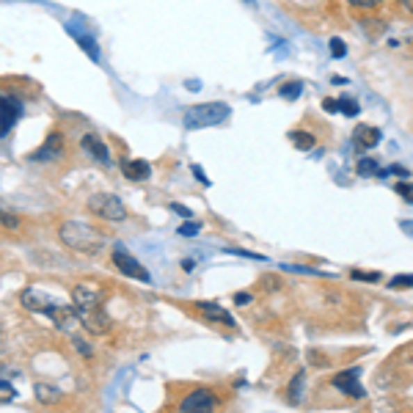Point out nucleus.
Masks as SVG:
<instances>
[{"label":"nucleus","mask_w":413,"mask_h":413,"mask_svg":"<svg viewBox=\"0 0 413 413\" xmlns=\"http://www.w3.org/2000/svg\"><path fill=\"white\" fill-rule=\"evenodd\" d=\"M199 229H202V226H199L196 220H188V223H182L177 232H179L182 237H196V234H199Z\"/></svg>","instance_id":"b1692460"},{"label":"nucleus","mask_w":413,"mask_h":413,"mask_svg":"<svg viewBox=\"0 0 413 413\" xmlns=\"http://www.w3.org/2000/svg\"><path fill=\"white\" fill-rule=\"evenodd\" d=\"M234 303H237V306H245V303H251V295H248V292H237V295H234Z\"/></svg>","instance_id":"473e14b6"},{"label":"nucleus","mask_w":413,"mask_h":413,"mask_svg":"<svg viewBox=\"0 0 413 413\" xmlns=\"http://www.w3.org/2000/svg\"><path fill=\"white\" fill-rule=\"evenodd\" d=\"M218 405V397L209 391V389H196V391H191L182 403H179V411L182 413H191V411H212Z\"/></svg>","instance_id":"6e6552de"},{"label":"nucleus","mask_w":413,"mask_h":413,"mask_svg":"<svg viewBox=\"0 0 413 413\" xmlns=\"http://www.w3.org/2000/svg\"><path fill=\"white\" fill-rule=\"evenodd\" d=\"M58 237L61 243L69 245L72 251L77 254H86V257H97L105 251V234L88 223H80V220H67L61 229H58Z\"/></svg>","instance_id":"7ed1b4c3"},{"label":"nucleus","mask_w":413,"mask_h":413,"mask_svg":"<svg viewBox=\"0 0 413 413\" xmlns=\"http://www.w3.org/2000/svg\"><path fill=\"white\" fill-rule=\"evenodd\" d=\"M193 174H196V177H199V179H202V182L206 185V177L202 174V165H193Z\"/></svg>","instance_id":"e433bc0d"},{"label":"nucleus","mask_w":413,"mask_h":413,"mask_svg":"<svg viewBox=\"0 0 413 413\" xmlns=\"http://www.w3.org/2000/svg\"><path fill=\"white\" fill-rule=\"evenodd\" d=\"M72 344H74V350H77V353H83V355H91V347L83 342L80 337H74V334H72Z\"/></svg>","instance_id":"c756f323"},{"label":"nucleus","mask_w":413,"mask_h":413,"mask_svg":"<svg viewBox=\"0 0 413 413\" xmlns=\"http://www.w3.org/2000/svg\"><path fill=\"white\" fill-rule=\"evenodd\" d=\"M380 143V130L378 127H369V124H358L355 133H353V146L355 149H369V146H378Z\"/></svg>","instance_id":"4468645a"},{"label":"nucleus","mask_w":413,"mask_h":413,"mask_svg":"<svg viewBox=\"0 0 413 413\" xmlns=\"http://www.w3.org/2000/svg\"><path fill=\"white\" fill-rule=\"evenodd\" d=\"M182 268H185V270H193V268H196V262H191V259H185V262H182Z\"/></svg>","instance_id":"4c0bfd02"},{"label":"nucleus","mask_w":413,"mask_h":413,"mask_svg":"<svg viewBox=\"0 0 413 413\" xmlns=\"http://www.w3.org/2000/svg\"><path fill=\"white\" fill-rule=\"evenodd\" d=\"M229 105L226 102H204V105H196L185 113V127L188 130H202V127H215V124H223L229 119Z\"/></svg>","instance_id":"20e7f679"},{"label":"nucleus","mask_w":413,"mask_h":413,"mask_svg":"<svg viewBox=\"0 0 413 413\" xmlns=\"http://www.w3.org/2000/svg\"><path fill=\"white\" fill-rule=\"evenodd\" d=\"M171 212H177V215H182V218H191L193 212L188 209V206H182V204H171Z\"/></svg>","instance_id":"72a5a7b5"},{"label":"nucleus","mask_w":413,"mask_h":413,"mask_svg":"<svg viewBox=\"0 0 413 413\" xmlns=\"http://www.w3.org/2000/svg\"><path fill=\"white\" fill-rule=\"evenodd\" d=\"M14 397H17V389L6 380V369L0 366V403H11Z\"/></svg>","instance_id":"f3484780"},{"label":"nucleus","mask_w":413,"mask_h":413,"mask_svg":"<svg viewBox=\"0 0 413 413\" xmlns=\"http://www.w3.org/2000/svg\"><path fill=\"white\" fill-rule=\"evenodd\" d=\"M413 286V273H403L391 278V289H411Z\"/></svg>","instance_id":"4be33fe9"},{"label":"nucleus","mask_w":413,"mask_h":413,"mask_svg":"<svg viewBox=\"0 0 413 413\" xmlns=\"http://www.w3.org/2000/svg\"><path fill=\"white\" fill-rule=\"evenodd\" d=\"M113 265L119 268V273H124L127 278H136V281H143V284H149V281H152V273H149V270L138 262L127 248H122V245H116V248H113Z\"/></svg>","instance_id":"423d86ee"},{"label":"nucleus","mask_w":413,"mask_h":413,"mask_svg":"<svg viewBox=\"0 0 413 413\" xmlns=\"http://www.w3.org/2000/svg\"><path fill=\"white\" fill-rule=\"evenodd\" d=\"M353 278H358V281H369V284H375V281H380V273H364V270H353Z\"/></svg>","instance_id":"cd10ccee"},{"label":"nucleus","mask_w":413,"mask_h":413,"mask_svg":"<svg viewBox=\"0 0 413 413\" xmlns=\"http://www.w3.org/2000/svg\"><path fill=\"white\" fill-rule=\"evenodd\" d=\"M53 386H36V397L42 400V403H56V400H61V391H50Z\"/></svg>","instance_id":"6ab92c4d"},{"label":"nucleus","mask_w":413,"mask_h":413,"mask_svg":"<svg viewBox=\"0 0 413 413\" xmlns=\"http://www.w3.org/2000/svg\"><path fill=\"white\" fill-rule=\"evenodd\" d=\"M400 226H403V229H405V232L413 237V220H400Z\"/></svg>","instance_id":"f704fd0d"},{"label":"nucleus","mask_w":413,"mask_h":413,"mask_svg":"<svg viewBox=\"0 0 413 413\" xmlns=\"http://www.w3.org/2000/svg\"><path fill=\"white\" fill-rule=\"evenodd\" d=\"M122 174H124L130 182H143V179H149L152 165H149L146 160H122Z\"/></svg>","instance_id":"2eb2a0df"},{"label":"nucleus","mask_w":413,"mask_h":413,"mask_svg":"<svg viewBox=\"0 0 413 413\" xmlns=\"http://www.w3.org/2000/svg\"><path fill=\"white\" fill-rule=\"evenodd\" d=\"M380 177H386V174H397V177H408V168H403V165H391V168H386V171H378Z\"/></svg>","instance_id":"7c9ffc66"},{"label":"nucleus","mask_w":413,"mask_h":413,"mask_svg":"<svg viewBox=\"0 0 413 413\" xmlns=\"http://www.w3.org/2000/svg\"><path fill=\"white\" fill-rule=\"evenodd\" d=\"M300 91H303V83H300V80H292V83H286V86L278 88V94H281L284 99H295V97H300Z\"/></svg>","instance_id":"a211bd4d"},{"label":"nucleus","mask_w":413,"mask_h":413,"mask_svg":"<svg viewBox=\"0 0 413 413\" xmlns=\"http://www.w3.org/2000/svg\"><path fill=\"white\" fill-rule=\"evenodd\" d=\"M334 389H339L342 394H350V397L361 400V397H364V386L358 383V369L353 366V369H347V372L334 375Z\"/></svg>","instance_id":"9d476101"},{"label":"nucleus","mask_w":413,"mask_h":413,"mask_svg":"<svg viewBox=\"0 0 413 413\" xmlns=\"http://www.w3.org/2000/svg\"><path fill=\"white\" fill-rule=\"evenodd\" d=\"M61 152H64V138H61V133H50V136L44 138L42 149L31 154V160H56V157H61Z\"/></svg>","instance_id":"f8f14e48"},{"label":"nucleus","mask_w":413,"mask_h":413,"mask_svg":"<svg viewBox=\"0 0 413 413\" xmlns=\"http://www.w3.org/2000/svg\"><path fill=\"white\" fill-rule=\"evenodd\" d=\"M331 56L334 58H344L347 56V47H344L342 39H331Z\"/></svg>","instance_id":"a878e982"},{"label":"nucleus","mask_w":413,"mask_h":413,"mask_svg":"<svg viewBox=\"0 0 413 413\" xmlns=\"http://www.w3.org/2000/svg\"><path fill=\"white\" fill-rule=\"evenodd\" d=\"M355 171H358V177H372V174H378V163H375L372 157H369V160L364 157V160L358 163V168H355Z\"/></svg>","instance_id":"412c9836"},{"label":"nucleus","mask_w":413,"mask_h":413,"mask_svg":"<svg viewBox=\"0 0 413 413\" xmlns=\"http://www.w3.org/2000/svg\"><path fill=\"white\" fill-rule=\"evenodd\" d=\"M350 6H355V8H375V6H380L383 0H347Z\"/></svg>","instance_id":"c85d7f7f"},{"label":"nucleus","mask_w":413,"mask_h":413,"mask_svg":"<svg viewBox=\"0 0 413 413\" xmlns=\"http://www.w3.org/2000/svg\"><path fill=\"white\" fill-rule=\"evenodd\" d=\"M67 33L72 36V39H74V42H77V44H80V47H83V53H86V56H88V58H91L94 64H99V61H102V50H99L97 39H94L91 33H86V31L74 28L72 22L67 25Z\"/></svg>","instance_id":"1a4fd4ad"},{"label":"nucleus","mask_w":413,"mask_h":413,"mask_svg":"<svg viewBox=\"0 0 413 413\" xmlns=\"http://www.w3.org/2000/svg\"><path fill=\"white\" fill-rule=\"evenodd\" d=\"M400 6H403L408 14H413V0H400Z\"/></svg>","instance_id":"c9c22d12"},{"label":"nucleus","mask_w":413,"mask_h":413,"mask_svg":"<svg viewBox=\"0 0 413 413\" xmlns=\"http://www.w3.org/2000/svg\"><path fill=\"white\" fill-rule=\"evenodd\" d=\"M72 306L80 317V325L91 334H105L108 331V314L102 311V289L91 284H77L72 289Z\"/></svg>","instance_id":"f03ea898"},{"label":"nucleus","mask_w":413,"mask_h":413,"mask_svg":"<svg viewBox=\"0 0 413 413\" xmlns=\"http://www.w3.org/2000/svg\"><path fill=\"white\" fill-rule=\"evenodd\" d=\"M19 303H22L28 311L47 314V317L56 323V328H61L64 334H72L74 325H80V317H77L74 306H64L61 300H56V298L39 292L36 286H25V289L19 292Z\"/></svg>","instance_id":"f257e3e1"},{"label":"nucleus","mask_w":413,"mask_h":413,"mask_svg":"<svg viewBox=\"0 0 413 413\" xmlns=\"http://www.w3.org/2000/svg\"><path fill=\"white\" fill-rule=\"evenodd\" d=\"M323 108H325L328 113H337V111H339V99H325Z\"/></svg>","instance_id":"2f4dec72"},{"label":"nucleus","mask_w":413,"mask_h":413,"mask_svg":"<svg viewBox=\"0 0 413 413\" xmlns=\"http://www.w3.org/2000/svg\"><path fill=\"white\" fill-rule=\"evenodd\" d=\"M88 212H94L97 218H105V220H124L127 218V206L122 204V199L111 196V193H94L88 199Z\"/></svg>","instance_id":"39448f33"},{"label":"nucleus","mask_w":413,"mask_h":413,"mask_svg":"<svg viewBox=\"0 0 413 413\" xmlns=\"http://www.w3.org/2000/svg\"><path fill=\"white\" fill-rule=\"evenodd\" d=\"M0 223L8 226V229H17V226H19V218L11 215V212H6V209H0Z\"/></svg>","instance_id":"393cba45"},{"label":"nucleus","mask_w":413,"mask_h":413,"mask_svg":"<svg viewBox=\"0 0 413 413\" xmlns=\"http://www.w3.org/2000/svg\"><path fill=\"white\" fill-rule=\"evenodd\" d=\"M248 3H251V0H248Z\"/></svg>","instance_id":"58836bf2"},{"label":"nucleus","mask_w":413,"mask_h":413,"mask_svg":"<svg viewBox=\"0 0 413 413\" xmlns=\"http://www.w3.org/2000/svg\"><path fill=\"white\" fill-rule=\"evenodd\" d=\"M196 309L204 314L209 323H215V320H218V323H223L226 328H234V325H237V323H234V317H232V314H229L223 306H218V303H209V300H196Z\"/></svg>","instance_id":"9b49d317"},{"label":"nucleus","mask_w":413,"mask_h":413,"mask_svg":"<svg viewBox=\"0 0 413 413\" xmlns=\"http://www.w3.org/2000/svg\"><path fill=\"white\" fill-rule=\"evenodd\" d=\"M19 116H22V102H19V97L0 94V138H6L11 133V127L17 124Z\"/></svg>","instance_id":"0eeeda50"},{"label":"nucleus","mask_w":413,"mask_h":413,"mask_svg":"<svg viewBox=\"0 0 413 413\" xmlns=\"http://www.w3.org/2000/svg\"><path fill=\"white\" fill-rule=\"evenodd\" d=\"M289 140H292L295 149H300V152H309V149L317 143L311 133H303V130H292V133H289Z\"/></svg>","instance_id":"dca6fc26"},{"label":"nucleus","mask_w":413,"mask_h":413,"mask_svg":"<svg viewBox=\"0 0 413 413\" xmlns=\"http://www.w3.org/2000/svg\"><path fill=\"white\" fill-rule=\"evenodd\" d=\"M80 146L97 160V163H102V165H111V152H108V146L99 140V138L94 136V133H88V136H83L80 140Z\"/></svg>","instance_id":"ddd939ff"},{"label":"nucleus","mask_w":413,"mask_h":413,"mask_svg":"<svg viewBox=\"0 0 413 413\" xmlns=\"http://www.w3.org/2000/svg\"><path fill=\"white\" fill-rule=\"evenodd\" d=\"M339 111L347 113V116H358V113H361V105H358L355 99H347V97H344V99H339Z\"/></svg>","instance_id":"5701e85b"},{"label":"nucleus","mask_w":413,"mask_h":413,"mask_svg":"<svg viewBox=\"0 0 413 413\" xmlns=\"http://www.w3.org/2000/svg\"><path fill=\"white\" fill-rule=\"evenodd\" d=\"M394 191H397V193H400L405 202H413V185H408V182H400Z\"/></svg>","instance_id":"bb28decb"},{"label":"nucleus","mask_w":413,"mask_h":413,"mask_svg":"<svg viewBox=\"0 0 413 413\" xmlns=\"http://www.w3.org/2000/svg\"><path fill=\"white\" fill-rule=\"evenodd\" d=\"M300 386H303V372H298L289 383V403H300Z\"/></svg>","instance_id":"aec40b11"}]
</instances>
